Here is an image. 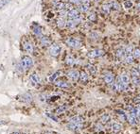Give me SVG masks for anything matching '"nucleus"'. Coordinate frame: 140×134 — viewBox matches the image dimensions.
Wrapping results in <instances>:
<instances>
[{
    "label": "nucleus",
    "mask_w": 140,
    "mask_h": 134,
    "mask_svg": "<svg viewBox=\"0 0 140 134\" xmlns=\"http://www.w3.org/2000/svg\"><path fill=\"white\" fill-rule=\"evenodd\" d=\"M133 60H134V57H133V55H128V56L125 57L124 61H125L127 64H132L133 62Z\"/></svg>",
    "instance_id": "nucleus-29"
},
{
    "label": "nucleus",
    "mask_w": 140,
    "mask_h": 134,
    "mask_svg": "<svg viewBox=\"0 0 140 134\" xmlns=\"http://www.w3.org/2000/svg\"><path fill=\"white\" fill-rule=\"evenodd\" d=\"M103 79H104V82L108 85H112L115 81V77H114V75L112 73H107V74L104 75L103 77Z\"/></svg>",
    "instance_id": "nucleus-9"
},
{
    "label": "nucleus",
    "mask_w": 140,
    "mask_h": 134,
    "mask_svg": "<svg viewBox=\"0 0 140 134\" xmlns=\"http://www.w3.org/2000/svg\"><path fill=\"white\" fill-rule=\"evenodd\" d=\"M97 34L96 33V32H91L90 33V37H91V39H94V40H95V39H97Z\"/></svg>",
    "instance_id": "nucleus-45"
},
{
    "label": "nucleus",
    "mask_w": 140,
    "mask_h": 134,
    "mask_svg": "<svg viewBox=\"0 0 140 134\" xmlns=\"http://www.w3.org/2000/svg\"><path fill=\"white\" fill-rule=\"evenodd\" d=\"M23 47H24V50L26 51V52H27V53H33V45H32V44L31 43H30V42H25L23 44Z\"/></svg>",
    "instance_id": "nucleus-13"
},
{
    "label": "nucleus",
    "mask_w": 140,
    "mask_h": 134,
    "mask_svg": "<svg viewBox=\"0 0 140 134\" xmlns=\"http://www.w3.org/2000/svg\"><path fill=\"white\" fill-rule=\"evenodd\" d=\"M62 74H63V72H62V71H57V72L53 73V74L48 77V80H49L50 82H55V81L57 80V78L60 77V76H62Z\"/></svg>",
    "instance_id": "nucleus-16"
},
{
    "label": "nucleus",
    "mask_w": 140,
    "mask_h": 134,
    "mask_svg": "<svg viewBox=\"0 0 140 134\" xmlns=\"http://www.w3.org/2000/svg\"><path fill=\"white\" fill-rule=\"evenodd\" d=\"M112 131L115 132V133H117V132H119L121 129H122V125L119 124V123H117V122H115L112 124Z\"/></svg>",
    "instance_id": "nucleus-18"
},
{
    "label": "nucleus",
    "mask_w": 140,
    "mask_h": 134,
    "mask_svg": "<svg viewBox=\"0 0 140 134\" xmlns=\"http://www.w3.org/2000/svg\"><path fill=\"white\" fill-rule=\"evenodd\" d=\"M137 9H138V10H140V1L138 2V4H137Z\"/></svg>",
    "instance_id": "nucleus-47"
},
{
    "label": "nucleus",
    "mask_w": 140,
    "mask_h": 134,
    "mask_svg": "<svg viewBox=\"0 0 140 134\" xmlns=\"http://www.w3.org/2000/svg\"><path fill=\"white\" fill-rule=\"evenodd\" d=\"M68 15V11L66 10H59V17L61 18H65L67 17Z\"/></svg>",
    "instance_id": "nucleus-36"
},
{
    "label": "nucleus",
    "mask_w": 140,
    "mask_h": 134,
    "mask_svg": "<svg viewBox=\"0 0 140 134\" xmlns=\"http://www.w3.org/2000/svg\"><path fill=\"white\" fill-rule=\"evenodd\" d=\"M82 127V124H75V123H68L67 128L72 131H80Z\"/></svg>",
    "instance_id": "nucleus-7"
},
{
    "label": "nucleus",
    "mask_w": 140,
    "mask_h": 134,
    "mask_svg": "<svg viewBox=\"0 0 140 134\" xmlns=\"http://www.w3.org/2000/svg\"><path fill=\"white\" fill-rule=\"evenodd\" d=\"M128 121H129V123H130L131 125H133V126H135V125L138 123V120H137L136 116L133 113H132V112L128 113Z\"/></svg>",
    "instance_id": "nucleus-14"
},
{
    "label": "nucleus",
    "mask_w": 140,
    "mask_h": 134,
    "mask_svg": "<svg viewBox=\"0 0 140 134\" xmlns=\"http://www.w3.org/2000/svg\"><path fill=\"white\" fill-rule=\"evenodd\" d=\"M120 80L122 81L124 84H126L128 85L129 82H130V77H129V75L127 74V73H123V74H121V76L119 77Z\"/></svg>",
    "instance_id": "nucleus-22"
},
{
    "label": "nucleus",
    "mask_w": 140,
    "mask_h": 134,
    "mask_svg": "<svg viewBox=\"0 0 140 134\" xmlns=\"http://www.w3.org/2000/svg\"><path fill=\"white\" fill-rule=\"evenodd\" d=\"M126 55V53H125V49H118V50L117 51V58H123L124 56Z\"/></svg>",
    "instance_id": "nucleus-38"
},
{
    "label": "nucleus",
    "mask_w": 140,
    "mask_h": 134,
    "mask_svg": "<svg viewBox=\"0 0 140 134\" xmlns=\"http://www.w3.org/2000/svg\"><path fill=\"white\" fill-rule=\"evenodd\" d=\"M138 99H140V94L138 95Z\"/></svg>",
    "instance_id": "nucleus-52"
},
{
    "label": "nucleus",
    "mask_w": 140,
    "mask_h": 134,
    "mask_svg": "<svg viewBox=\"0 0 140 134\" xmlns=\"http://www.w3.org/2000/svg\"><path fill=\"white\" fill-rule=\"evenodd\" d=\"M79 23H80V21L79 20H72V19H68L66 21V27L67 28H69V29H73L75 27H77V25Z\"/></svg>",
    "instance_id": "nucleus-11"
},
{
    "label": "nucleus",
    "mask_w": 140,
    "mask_h": 134,
    "mask_svg": "<svg viewBox=\"0 0 140 134\" xmlns=\"http://www.w3.org/2000/svg\"><path fill=\"white\" fill-rule=\"evenodd\" d=\"M6 124H7V121L0 120V126H1V125H6Z\"/></svg>",
    "instance_id": "nucleus-46"
},
{
    "label": "nucleus",
    "mask_w": 140,
    "mask_h": 134,
    "mask_svg": "<svg viewBox=\"0 0 140 134\" xmlns=\"http://www.w3.org/2000/svg\"><path fill=\"white\" fill-rule=\"evenodd\" d=\"M65 5H66V3H64L63 1H60V0L53 1V7L58 10H65Z\"/></svg>",
    "instance_id": "nucleus-8"
},
{
    "label": "nucleus",
    "mask_w": 140,
    "mask_h": 134,
    "mask_svg": "<svg viewBox=\"0 0 140 134\" xmlns=\"http://www.w3.org/2000/svg\"><path fill=\"white\" fill-rule=\"evenodd\" d=\"M100 122H101L102 124H107V123H109V122H111V116L108 113L103 114V115L100 117Z\"/></svg>",
    "instance_id": "nucleus-26"
},
{
    "label": "nucleus",
    "mask_w": 140,
    "mask_h": 134,
    "mask_svg": "<svg viewBox=\"0 0 140 134\" xmlns=\"http://www.w3.org/2000/svg\"><path fill=\"white\" fill-rule=\"evenodd\" d=\"M30 83H31V85L36 86L37 84L40 83V77L38 76V74H36V73H33V74L30 76Z\"/></svg>",
    "instance_id": "nucleus-10"
},
{
    "label": "nucleus",
    "mask_w": 140,
    "mask_h": 134,
    "mask_svg": "<svg viewBox=\"0 0 140 134\" xmlns=\"http://www.w3.org/2000/svg\"><path fill=\"white\" fill-rule=\"evenodd\" d=\"M137 108H138V109H140V102L139 103H138V104H137V106H136Z\"/></svg>",
    "instance_id": "nucleus-49"
},
{
    "label": "nucleus",
    "mask_w": 140,
    "mask_h": 134,
    "mask_svg": "<svg viewBox=\"0 0 140 134\" xmlns=\"http://www.w3.org/2000/svg\"><path fill=\"white\" fill-rule=\"evenodd\" d=\"M65 62H66V64H68V65H73L74 63H75V59H74V57H72L71 55H68L66 57V60H65Z\"/></svg>",
    "instance_id": "nucleus-28"
},
{
    "label": "nucleus",
    "mask_w": 140,
    "mask_h": 134,
    "mask_svg": "<svg viewBox=\"0 0 140 134\" xmlns=\"http://www.w3.org/2000/svg\"><path fill=\"white\" fill-rule=\"evenodd\" d=\"M57 26H58V27H60V28H63L64 27H66V20H65L64 18L59 17V18L57 19Z\"/></svg>",
    "instance_id": "nucleus-23"
},
{
    "label": "nucleus",
    "mask_w": 140,
    "mask_h": 134,
    "mask_svg": "<svg viewBox=\"0 0 140 134\" xmlns=\"http://www.w3.org/2000/svg\"><path fill=\"white\" fill-rule=\"evenodd\" d=\"M81 4L86 5V6H90V0H81Z\"/></svg>",
    "instance_id": "nucleus-44"
},
{
    "label": "nucleus",
    "mask_w": 140,
    "mask_h": 134,
    "mask_svg": "<svg viewBox=\"0 0 140 134\" xmlns=\"http://www.w3.org/2000/svg\"><path fill=\"white\" fill-rule=\"evenodd\" d=\"M133 57L134 58H140V49L136 48L133 50Z\"/></svg>",
    "instance_id": "nucleus-41"
},
{
    "label": "nucleus",
    "mask_w": 140,
    "mask_h": 134,
    "mask_svg": "<svg viewBox=\"0 0 140 134\" xmlns=\"http://www.w3.org/2000/svg\"><path fill=\"white\" fill-rule=\"evenodd\" d=\"M83 117L80 115H76V116H73L69 119L70 123H75V124H83Z\"/></svg>",
    "instance_id": "nucleus-12"
},
{
    "label": "nucleus",
    "mask_w": 140,
    "mask_h": 134,
    "mask_svg": "<svg viewBox=\"0 0 140 134\" xmlns=\"http://www.w3.org/2000/svg\"><path fill=\"white\" fill-rule=\"evenodd\" d=\"M137 69H138V70H139V72H140V64L138 65V68H137Z\"/></svg>",
    "instance_id": "nucleus-50"
},
{
    "label": "nucleus",
    "mask_w": 140,
    "mask_h": 134,
    "mask_svg": "<svg viewBox=\"0 0 140 134\" xmlns=\"http://www.w3.org/2000/svg\"><path fill=\"white\" fill-rule=\"evenodd\" d=\"M93 1L95 2V3H99V2H100L101 0H93Z\"/></svg>",
    "instance_id": "nucleus-48"
},
{
    "label": "nucleus",
    "mask_w": 140,
    "mask_h": 134,
    "mask_svg": "<svg viewBox=\"0 0 140 134\" xmlns=\"http://www.w3.org/2000/svg\"><path fill=\"white\" fill-rule=\"evenodd\" d=\"M88 79H89V77H88V75H87L86 72H84V71L80 72V82L85 83V82H87V81H88Z\"/></svg>",
    "instance_id": "nucleus-25"
},
{
    "label": "nucleus",
    "mask_w": 140,
    "mask_h": 134,
    "mask_svg": "<svg viewBox=\"0 0 140 134\" xmlns=\"http://www.w3.org/2000/svg\"><path fill=\"white\" fill-rule=\"evenodd\" d=\"M88 20L91 21V22H97V13H95V12L89 13V15H88Z\"/></svg>",
    "instance_id": "nucleus-32"
},
{
    "label": "nucleus",
    "mask_w": 140,
    "mask_h": 134,
    "mask_svg": "<svg viewBox=\"0 0 140 134\" xmlns=\"http://www.w3.org/2000/svg\"><path fill=\"white\" fill-rule=\"evenodd\" d=\"M67 110V106L66 105H62L61 107H59L58 109L56 110V113L57 114H60V113H63L64 111Z\"/></svg>",
    "instance_id": "nucleus-31"
},
{
    "label": "nucleus",
    "mask_w": 140,
    "mask_h": 134,
    "mask_svg": "<svg viewBox=\"0 0 140 134\" xmlns=\"http://www.w3.org/2000/svg\"><path fill=\"white\" fill-rule=\"evenodd\" d=\"M110 10H111V8L109 6V4H103L101 6V11L103 12L104 14H109L110 13Z\"/></svg>",
    "instance_id": "nucleus-27"
},
{
    "label": "nucleus",
    "mask_w": 140,
    "mask_h": 134,
    "mask_svg": "<svg viewBox=\"0 0 140 134\" xmlns=\"http://www.w3.org/2000/svg\"><path fill=\"white\" fill-rule=\"evenodd\" d=\"M13 134H22V133H19V132H15V133H13Z\"/></svg>",
    "instance_id": "nucleus-51"
},
{
    "label": "nucleus",
    "mask_w": 140,
    "mask_h": 134,
    "mask_svg": "<svg viewBox=\"0 0 140 134\" xmlns=\"http://www.w3.org/2000/svg\"><path fill=\"white\" fill-rule=\"evenodd\" d=\"M67 77H69L71 80L76 81L80 78V73L77 70H69L67 72Z\"/></svg>",
    "instance_id": "nucleus-6"
},
{
    "label": "nucleus",
    "mask_w": 140,
    "mask_h": 134,
    "mask_svg": "<svg viewBox=\"0 0 140 134\" xmlns=\"http://www.w3.org/2000/svg\"><path fill=\"white\" fill-rule=\"evenodd\" d=\"M89 9H90V6H86V5H82V4L79 5V10L82 11V12H87Z\"/></svg>",
    "instance_id": "nucleus-30"
},
{
    "label": "nucleus",
    "mask_w": 140,
    "mask_h": 134,
    "mask_svg": "<svg viewBox=\"0 0 140 134\" xmlns=\"http://www.w3.org/2000/svg\"><path fill=\"white\" fill-rule=\"evenodd\" d=\"M20 64L24 71L29 70V69H30V68L32 67V65H33V60H32V59L30 57H29V56H25V57L22 58V60H21Z\"/></svg>",
    "instance_id": "nucleus-1"
},
{
    "label": "nucleus",
    "mask_w": 140,
    "mask_h": 134,
    "mask_svg": "<svg viewBox=\"0 0 140 134\" xmlns=\"http://www.w3.org/2000/svg\"><path fill=\"white\" fill-rule=\"evenodd\" d=\"M61 50H62V48H61V46L59 44H51L49 47V54L52 57H57L61 53Z\"/></svg>",
    "instance_id": "nucleus-3"
},
{
    "label": "nucleus",
    "mask_w": 140,
    "mask_h": 134,
    "mask_svg": "<svg viewBox=\"0 0 140 134\" xmlns=\"http://www.w3.org/2000/svg\"><path fill=\"white\" fill-rule=\"evenodd\" d=\"M123 6L125 9H131V8L133 7V2L131 0H126V1H124Z\"/></svg>",
    "instance_id": "nucleus-37"
},
{
    "label": "nucleus",
    "mask_w": 140,
    "mask_h": 134,
    "mask_svg": "<svg viewBox=\"0 0 140 134\" xmlns=\"http://www.w3.org/2000/svg\"><path fill=\"white\" fill-rule=\"evenodd\" d=\"M133 47L132 46V45H129V46H127L126 48H125V53H126V56H128V55H132V54L133 53Z\"/></svg>",
    "instance_id": "nucleus-35"
},
{
    "label": "nucleus",
    "mask_w": 140,
    "mask_h": 134,
    "mask_svg": "<svg viewBox=\"0 0 140 134\" xmlns=\"http://www.w3.org/2000/svg\"><path fill=\"white\" fill-rule=\"evenodd\" d=\"M104 55V51L101 50V49H94V50H91L88 52L87 54V57L90 58V59H95V58H99L101 57Z\"/></svg>",
    "instance_id": "nucleus-4"
},
{
    "label": "nucleus",
    "mask_w": 140,
    "mask_h": 134,
    "mask_svg": "<svg viewBox=\"0 0 140 134\" xmlns=\"http://www.w3.org/2000/svg\"><path fill=\"white\" fill-rule=\"evenodd\" d=\"M116 112L117 113V115L119 116L123 121H128V112H126L123 110H116Z\"/></svg>",
    "instance_id": "nucleus-15"
},
{
    "label": "nucleus",
    "mask_w": 140,
    "mask_h": 134,
    "mask_svg": "<svg viewBox=\"0 0 140 134\" xmlns=\"http://www.w3.org/2000/svg\"><path fill=\"white\" fill-rule=\"evenodd\" d=\"M40 42L43 46H48L49 44H51V41L47 36H42L40 38Z\"/></svg>",
    "instance_id": "nucleus-17"
},
{
    "label": "nucleus",
    "mask_w": 140,
    "mask_h": 134,
    "mask_svg": "<svg viewBox=\"0 0 140 134\" xmlns=\"http://www.w3.org/2000/svg\"><path fill=\"white\" fill-rule=\"evenodd\" d=\"M87 69L89 71V73L91 75H93V76L97 74V67L96 65H94V64H88L87 65Z\"/></svg>",
    "instance_id": "nucleus-21"
},
{
    "label": "nucleus",
    "mask_w": 140,
    "mask_h": 134,
    "mask_svg": "<svg viewBox=\"0 0 140 134\" xmlns=\"http://www.w3.org/2000/svg\"><path fill=\"white\" fill-rule=\"evenodd\" d=\"M109 6H110L111 10H115V11H117V10H120V5L117 3V1H111L110 3H109Z\"/></svg>",
    "instance_id": "nucleus-24"
},
{
    "label": "nucleus",
    "mask_w": 140,
    "mask_h": 134,
    "mask_svg": "<svg viewBox=\"0 0 140 134\" xmlns=\"http://www.w3.org/2000/svg\"><path fill=\"white\" fill-rule=\"evenodd\" d=\"M65 44L68 46L72 47V48H79L81 46V42L77 38H73V37H69L65 39Z\"/></svg>",
    "instance_id": "nucleus-2"
},
{
    "label": "nucleus",
    "mask_w": 140,
    "mask_h": 134,
    "mask_svg": "<svg viewBox=\"0 0 140 134\" xmlns=\"http://www.w3.org/2000/svg\"><path fill=\"white\" fill-rule=\"evenodd\" d=\"M46 116H47V118H49L50 120H52V121H54V122H58V118L54 115V114H52V113H50V112H46Z\"/></svg>",
    "instance_id": "nucleus-34"
},
{
    "label": "nucleus",
    "mask_w": 140,
    "mask_h": 134,
    "mask_svg": "<svg viewBox=\"0 0 140 134\" xmlns=\"http://www.w3.org/2000/svg\"><path fill=\"white\" fill-rule=\"evenodd\" d=\"M33 32L35 34H36L37 36H38V37H42V36H43V34H42V29H41V27H38V26H37V27H35L33 28Z\"/></svg>",
    "instance_id": "nucleus-33"
},
{
    "label": "nucleus",
    "mask_w": 140,
    "mask_h": 134,
    "mask_svg": "<svg viewBox=\"0 0 140 134\" xmlns=\"http://www.w3.org/2000/svg\"><path fill=\"white\" fill-rule=\"evenodd\" d=\"M131 73H132V77H140V72L138 69L133 68V69L131 70Z\"/></svg>",
    "instance_id": "nucleus-39"
},
{
    "label": "nucleus",
    "mask_w": 140,
    "mask_h": 134,
    "mask_svg": "<svg viewBox=\"0 0 140 134\" xmlns=\"http://www.w3.org/2000/svg\"><path fill=\"white\" fill-rule=\"evenodd\" d=\"M133 77V82L135 85H140V77Z\"/></svg>",
    "instance_id": "nucleus-40"
},
{
    "label": "nucleus",
    "mask_w": 140,
    "mask_h": 134,
    "mask_svg": "<svg viewBox=\"0 0 140 134\" xmlns=\"http://www.w3.org/2000/svg\"><path fill=\"white\" fill-rule=\"evenodd\" d=\"M10 1V0H1V1H0V9H2L3 7H5Z\"/></svg>",
    "instance_id": "nucleus-42"
},
{
    "label": "nucleus",
    "mask_w": 140,
    "mask_h": 134,
    "mask_svg": "<svg viewBox=\"0 0 140 134\" xmlns=\"http://www.w3.org/2000/svg\"><path fill=\"white\" fill-rule=\"evenodd\" d=\"M69 3L73 4V5H80L81 4V0H68Z\"/></svg>",
    "instance_id": "nucleus-43"
},
{
    "label": "nucleus",
    "mask_w": 140,
    "mask_h": 134,
    "mask_svg": "<svg viewBox=\"0 0 140 134\" xmlns=\"http://www.w3.org/2000/svg\"><path fill=\"white\" fill-rule=\"evenodd\" d=\"M55 85L57 87L59 88H68L69 87V83L67 81H64V80H56L55 81Z\"/></svg>",
    "instance_id": "nucleus-19"
},
{
    "label": "nucleus",
    "mask_w": 140,
    "mask_h": 134,
    "mask_svg": "<svg viewBox=\"0 0 140 134\" xmlns=\"http://www.w3.org/2000/svg\"><path fill=\"white\" fill-rule=\"evenodd\" d=\"M20 100L22 102H25V103H30V101L32 100V95L30 94H24L22 96H21Z\"/></svg>",
    "instance_id": "nucleus-20"
},
{
    "label": "nucleus",
    "mask_w": 140,
    "mask_h": 134,
    "mask_svg": "<svg viewBox=\"0 0 140 134\" xmlns=\"http://www.w3.org/2000/svg\"><path fill=\"white\" fill-rule=\"evenodd\" d=\"M67 17H68L69 19H72V20H77V19H80V12L77 9H73V10L68 11Z\"/></svg>",
    "instance_id": "nucleus-5"
}]
</instances>
